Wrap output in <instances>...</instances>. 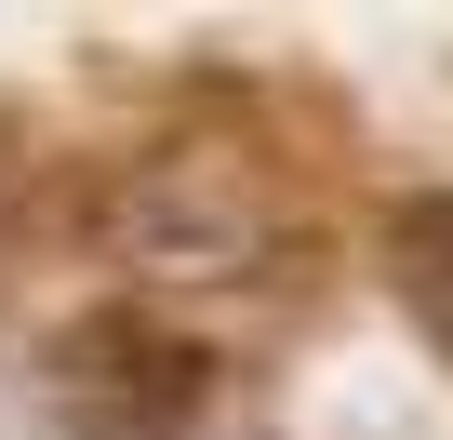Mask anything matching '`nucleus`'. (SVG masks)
Masks as SVG:
<instances>
[{
  "label": "nucleus",
  "instance_id": "1",
  "mask_svg": "<svg viewBox=\"0 0 453 440\" xmlns=\"http://www.w3.org/2000/svg\"><path fill=\"white\" fill-rule=\"evenodd\" d=\"M400 254H413V294H426V320H453V213H413V228H400Z\"/></svg>",
  "mask_w": 453,
  "mask_h": 440
}]
</instances>
